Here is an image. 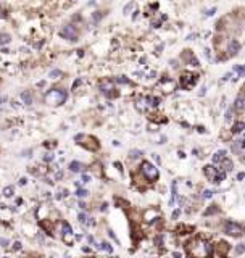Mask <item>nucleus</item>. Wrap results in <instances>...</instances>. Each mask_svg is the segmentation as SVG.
I'll return each mask as SVG.
<instances>
[{
  "mask_svg": "<svg viewBox=\"0 0 245 258\" xmlns=\"http://www.w3.org/2000/svg\"><path fill=\"white\" fill-rule=\"evenodd\" d=\"M186 252L190 258H210L213 253V245L210 242H205L200 237H197L186 244Z\"/></svg>",
  "mask_w": 245,
  "mask_h": 258,
  "instance_id": "f257e3e1",
  "label": "nucleus"
},
{
  "mask_svg": "<svg viewBox=\"0 0 245 258\" xmlns=\"http://www.w3.org/2000/svg\"><path fill=\"white\" fill-rule=\"evenodd\" d=\"M68 99V94L61 89H53V91L47 92L45 95V103L47 105H53V106H58V105H63Z\"/></svg>",
  "mask_w": 245,
  "mask_h": 258,
  "instance_id": "f03ea898",
  "label": "nucleus"
},
{
  "mask_svg": "<svg viewBox=\"0 0 245 258\" xmlns=\"http://www.w3.org/2000/svg\"><path fill=\"white\" fill-rule=\"evenodd\" d=\"M74 141L82 145V147H85L87 150H92V152H95V150L100 149V144L97 142L95 137H90V136H85V134H77V136L74 137Z\"/></svg>",
  "mask_w": 245,
  "mask_h": 258,
  "instance_id": "7ed1b4c3",
  "label": "nucleus"
},
{
  "mask_svg": "<svg viewBox=\"0 0 245 258\" xmlns=\"http://www.w3.org/2000/svg\"><path fill=\"white\" fill-rule=\"evenodd\" d=\"M140 171H142V174H144V177H145L149 182H153V181L158 177V170H157V168L153 166L152 163H149V161H142Z\"/></svg>",
  "mask_w": 245,
  "mask_h": 258,
  "instance_id": "20e7f679",
  "label": "nucleus"
},
{
  "mask_svg": "<svg viewBox=\"0 0 245 258\" xmlns=\"http://www.w3.org/2000/svg\"><path fill=\"white\" fill-rule=\"evenodd\" d=\"M197 76L192 74V73H184V74L181 76V87L182 89H193L197 84Z\"/></svg>",
  "mask_w": 245,
  "mask_h": 258,
  "instance_id": "39448f33",
  "label": "nucleus"
},
{
  "mask_svg": "<svg viewBox=\"0 0 245 258\" xmlns=\"http://www.w3.org/2000/svg\"><path fill=\"white\" fill-rule=\"evenodd\" d=\"M224 232L229 234V235H234V237H240L242 232H243V228L237 223H232V221H227L226 223V228H224Z\"/></svg>",
  "mask_w": 245,
  "mask_h": 258,
  "instance_id": "423d86ee",
  "label": "nucleus"
},
{
  "mask_svg": "<svg viewBox=\"0 0 245 258\" xmlns=\"http://www.w3.org/2000/svg\"><path fill=\"white\" fill-rule=\"evenodd\" d=\"M61 36L68 41H76L77 39V29L73 24H66L63 29H61Z\"/></svg>",
  "mask_w": 245,
  "mask_h": 258,
  "instance_id": "0eeeda50",
  "label": "nucleus"
},
{
  "mask_svg": "<svg viewBox=\"0 0 245 258\" xmlns=\"http://www.w3.org/2000/svg\"><path fill=\"white\" fill-rule=\"evenodd\" d=\"M100 89H102V92H103L106 97H118L119 95V92H111V91H115V89L111 87V82H108V81L105 84H102Z\"/></svg>",
  "mask_w": 245,
  "mask_h": 258,
  "instance_id": "6e6552de",
  "label": "nucleus"
},
{
  "mask_svg": "<svg viewBox=\"0 0 245 258\" xmlns=\"http://www.w3.org/2000/svg\"><path fill=\"white\" fill-rule=\"evenodd\" d=\"M219 173V170L218 168H214V166H205V174H207V177L210 179L211 182H214V177H216V174Z\"/></svg>",
  "mask_w": 245,
  "mask_h": 258,
  "instance_id": "1a4fd4ad",
  "label": "nucleus"
},
{
  "mask_svg": "<svg viewBox=\"0 0 245 258\" xmlns=\"http://www.w3.org/2000/svg\"><path fill=\"white\" fill-rule=\"evenodd\" d=\"M61 231H63V235L66 237V244H73V239H71V228L68 223H61Z\"/></svg>",
  "mask_w": 245,
  "mask_h": 258,
  "instance_id": "9d476101",
  "label": "nucleus"
},
{
  "mask_svg": "<svg viewBox=\"0 0 245 258\" xmlns=\"http://www.w3.org/2000/svg\"><path fill=\"white\" fill-rule=\"evenodd\" d=\"M160 84H161V86H164V92H173V91H174V87H176L174 81L168 79V77H163Z\"/></svg>",
  "mask_w": 245,
  "mask_h": 258,
  "instance_id": "9b49d317",
  "label": "nucleus"
},
{
  "mask_svg": "<svg viewBox=\"0 0 245 258\" xmlns=\"http://www.w3.org/2000/svg\"><path fill=\"white\" fill-rule=\"evenodd\" d=\"M227 252H229V244H227V242H219V244H218V255H221L223 258H226Z\"/></svg>",
  "mask_w": 245,
  "mask_h": 258,
  "instance_id": "f8f14e48",
  "label": "nucleus"
},
{
  "mask_svg": "<svg viewBox=\"0 0 245 258\" xmlns=\"http://www.w3.org/2000/svg\"><path fill=\"white\" fill-rule=\"evenodd\" d=\"M155 216H158V213L155 211V208H150V210L144 211V220L147 223H152L153 220H155Z\"/></svg>",
  "mask_w": 245,
  "mask_h": 258,
  "instance_id": "ddd939ff",
  "label": "nucleus"
},
{
  "mask_svg": "<svg viewBox=\"0 0 245 258\" xmlns=\"http://www.w3.org/2000/svg\"><path fill=\"white\" fill-rule=\"evenodd\" d=\"M234 110H236V111H242V110H243V92H240V94H239V97L236 99Z\"/></svg>",
  "mask_w": 245,
  "mask_h": 258,
  "instance_id": "4468645a",
  "label": "nucleus"
},
{
  "mask_svg": "<svg viewBox=\"0 0 245 258\" xmlns=\"http://www.w3.org/2000/svg\"><path fill=\"white\" fill-rule=\"evenodd\" d=\"M70 170L76 173V171H84L85 168H84L82 163H79V161H71V163H70Z\"/></svg>",
  "mask_w": 245,
  "mask_h": 258,
  "instance_id": "2eb2a0df",
  "label": "nucleus"
},
{
  "mask_svg": "<svg viewBox=\"0 0 245 258\" xmlns=\"http://www.w3.org/2000/svg\"><path fill=\"white\" fill-rule=\"evenodd\" d=\"M176 232H178V234H189V232H193V228H192V226H184V224H181V226L176 229Z\"/></svg>",
  "mask_w": 245,
  "mask_h": 258,
  "instance_id": "dca6fc26",
  "label": "nucleus"
},
{
  "mask_svg": "<svg viewBox=\"0 0 245 258\" xmlns=\"http://www.w3.org/2000/svg\"><path fill=\"white\" fill-rule=\"evenodd\" d=\"M224 158H226V152L224 150H219V152H216L213 155V163H219V161L224 160Z\"/></svg>",
  "mask_w": 245,
  "mask_h": 258,
  "instance_id": "f3484780",
  "label": "nucleus"
},
{
  "mask_svg": "<svg viewBox=\"0 0 245 258\" xmlns=\"http://www.w3.org/2000/svg\"><path fill=\"white\" fill-rule=\"evenodd\" d=\"M21 99H23V102H24L26 105H31L32 103V95H31V92H23L21 94Z\"/></svg>",
  "mask_w": 245,
  "mask_h": 258,
  "instance_id": "a211bd4d",
  "label": "nucleus"
},
{
  "mask_svg": "<svg viewBox=\"0 0 245 258\" xmlns=\"http://www.w3.org/2000/svg\"><path fill=\"white\" fill-rule=\"evenodd\" d=\"M245 127V123H242V121H237L234 126H232V132L234 134H239V132H242V129Z\"/></svg>",
  "mask_w": 245,
  "mask_h": 258,
  "instance_id": "6ab92c4d",
  "label": "nucleus"
},
{
  "mask_svg": "<svg viewBox=\"0 0 245 258\" xmlns=\"http://www.w3.org/2000/svg\"><path fill=\"white\" fill-rule=\"evenodd\" d=\"M239 48H240V44H239L237 41H232V42H231V45H229L231 53H232V55H236V53L239 52Z\"/></svg>",
  "mask_w": 245,
  "mask_h": 258,
  "instance_id": "aec40b11",
  "label": "nucleus"
},
{
  "mask_svg": "<svg viewBox=\"0 0 245 258\" xmlns=\"http://www.w3.org/2000/svg\"><path fill=\"white\" fill-rule=\"evenodd\" d=\"M41 228H44L45 231H47V234H52V231H53V226H50V223L45 221V220L41 221Z\"/></svg>",
  "mask_w": 245,
  "mask_h": 258,
  "instance_id": "412c9836",
  "label": "nucleus"
},
{
  "mask_svg": "<svg viewBox=\"0 0 245 258\" xmlns=\"http://www.w3.org/2000/svg\"><path fill=\"white\" fill-rule=\"evenodd\" d=\"M218 210H219V206L218 205H211L210 208L205 211V216H210V215H214V213H218Z\"/></svg>",
  "mask_w": 245,
  "mask_h": 258,
  "instance_id": "4be33fe9",
  "label": "nucleus"
},
{
  "mask_svg": "<svg viewBox=\"0 0 245 258\" xmlns=\"http://www.w3.org/2000/svg\"><path fill=\"white\" fill-rule=\"evenodd\" d=\"M77 220H79V223L81 224H84V226H87L89 224V218H87V215H85V213H79V216H77Z\"/></svg>",
  "mask_w": 245,
  "mask_h": 258,
  "instance_id": "5701e85b",
  "label": "nucleus"
},
{
  "mask_svg": "<svg viewBox=\"0 0 245 258\" xmlns=\"http://www.w3.org/2000/svg\"><path fill=\"white\" fill-rule=\"evenodd\" d=\"M99 247H100V249H103V250H106L108 253H111V252H113V247H111L110 244H108V242H102Z\"/></svg>",
  "mask_w": 245,
  "mask_h": 258,
  "instance_id": "b1692460",
  "label": "nucleus"
},
{
  "mask_svg": "<svg viewBox=\"0 0 245 258\" xmlns=\"http://www.w3.org/2000/svg\"><path fill=\"white\" fill-rule=\"evenodd\" d=\"M3 195H5V197H11V195H13V187H11V186L5 187L3 189Z\"/></svg>",
  "mask_w": 245,
  "mask_h": 258,
  "instance_id": "393cba45",
  "label": "nucleus"
},
{
  "mask_svg": "<svg viewBox=\"0 0 245 258\" xmlns=\"http://www.w3.org/2000/svg\"><path fill=\"white\" fill-rule=\"evenodd\" d=\"M10 42V36L8 34H2L0 36V44H2V45H5V44H8Z\"/></svg>",
  "mask_w": 245,
  "mask_h": 258,
  "instance_id": "a878e982",
  "label": "nucleus"
},
{
  "mask_svg": "<svg viewBox=\"0 0 245 258\" xmlns=\"http://www.w3.org/2000/svg\"><path fill=\"white\" fill-rule=\"evenodd\" d=\"M132 8H134V2L128 3L126 7H124V10H123V12H124V15H129V12H131V10H132Z\"/></svg>",
  "mask_w": 245,
  "mask_h": 258,
  "instance_id": "bb28decb",
  "label": "nucleus"
},
{
  "mask_svg": "<svg viewBox=\"0 0 245 258\" xmlns=\"http://www.w3.org/2000/svg\"><path fill=\"white\" fill-rule=\"evenodd\" d=\"M234 70L239 73V77H242L243 76V73H245V70H243V66H240V65H237V66H234Z\"/></svg>",
  "mask_w": 245,
  "mask_h": 258,
  "instance_id": "cd10ccee",
  "label": "nucleus"
},
{
  "mask_svg": "<svg viewBox=\"0 0 245 258\" xmlns=\"http://www.w3.org/2000/svg\"><path fill=\"white\" fill-rule=\"evenodd\" d=\"M63 73H61L60 70H53V71H50V77H60Z\"/></svg>",
  "mask_w": 245,
  "mask_h": 258,
  "instance_id": "c85d7f7f",
  "label": "nucleus"
},
{
  "mask_svg": "<svg viewBox=\"0 0 245 258\" xmlns=\"http://www.w3.org/2000/svg\"><path fill=\"white\" fill-rule=\"evenodd\" d=\"M102 16H103V13H102V12H95V13H94V21H95V23H99Z\"/></svg>",
  "mask_w": 245,
  "mask_h": 258,
  "instance_id": "c756f323",
  "label": "nucleus"
},
{
  "mask_svg": "<svg viewBox=\"0 0 245 258\" xmlns=\"http://www.w3.org/2000/svg\"><path fill=\"white\" fill-rule=\"evenodd\" d=\"M76 195H77V197H85V195H87V190H84V189H77Z\"/></svg>",
  "mask_w": 245,
  "mask_h": 258,
  "instance_id": "7c9ffc66",
  "label": "nucleus"
},
{
  "mask_svg": "<svg viewBox=\"0 0 245 258\" xmlns=\"http://www.w3.org/2000/svg\"><path fill=\"white\" fill-rule=\"evenodd\" d=\"M116 82H121V84H129V79H126L124 76H119V77H116Z\"/></svg>",
  "mask_w": 245,
  "mask_h": 258,
  "instance_id": "2f4dec72",
  "label": "nucleus"
},
{
  "mask_svg": "<svg viewBox=\"0 0 245 258\" xmlns=\"http://www.w3.org/2000/svg\"><path fill=\"white\" fill-rule=\"evenodd\" d=\"M140 155H142L140 150H132V152H131V156H132V158H137V156H140Z\"/></svg>",
  "mask_w": 245,
  "mask_h": 258,
  "instance_id": "473e14b6",
  "label": "nucleus"
},
{
  "mask_svg": "<svg viewBox=\"0 0 245 258\" xmlns=\"http://www.w3.org/2000/svg\"><path fill=\"white\" fill-rule=\"evenodd\" d=\"M236 252H237L239 255L243 253V245H242V244H239V245H237V249H236Z\"/></svg>",
  "mask_w": 245,
  "mask_h": 258,
  "instance_id": "72a5a7b5",
  "label": "nucleus"
},
{
  "mask_svg": "<svg viewBox=\"0 0 245 258\" xmlns=\"http://www.w3.org/2000/svg\"><path fill=\"white\" fill-rule=\"evenodd\" d=\"M211 195H213L211 190H205V192H203V197H205V199H210Z\"/></svg>",
  "mask_w": 245,
  "mask_h": 258,
  "instance_id": "f704fd0d",
  "label": "nucleus"
},
{
  "mask_svg": "<svg viewBox=\"0 0 245 258\" xmlns=\"http://www.w3.org/2000/svg\"><path fill=\"white\" fill-rule=\"evenodd\" d=\"M0 245H2V247H7V245H8V240L3 239V237H0Z\"/></svg>",
  "mask_w": 245,
  "mask_h": 258,
  "instance_id": "c9c22d12",
  "label": "nucleus"
},
{
  "mask_svg": "<svg viewBox=\"0 0 245 258\" xmlns=\"http://www.w3.org/2000/svg\"><path fill=\"white\" fill-rule=\"evenodd\" d=\"M214 12H216V8H210L208 12H207V15H208V16H213V15H214Z\"/></svg>",
  "mask_w": 245,
  "mask_h": 258,
  "instance_id": "e433bc0d",
  "label": "nucleus"
},
{
  "mask_svg": "<svg viewBox=\"0 0 245 258\" xmlns=\"http://www.w3.org/2000/svg\"><path fill=\"white\" fill-rule=\"evenodd\" d=\"M179 215H181V210H176V211L173 213V218H174V220H176V218H178Z\"/></svg>",
  "mask_w": 245,
  "mask_h": 258,
  "instance_id": "4c0bfd02",
  "label": "nucleus"
},
{
  "mask_svg": "<svg viewBox=\"0 0 245 258\" xmlns=\"http://www.w3.org/2000/svg\"><path fill=\"white\" fill-rule=\"evenodd\" d=\"M81 181H82V182H89V181H90V177L84 174V176H82V179H81Z\"/></svg>",
  "mask_w": 245,
  "mask_h": 258,
  "instance_id": "58836bf2",
  "label": "nucleus"
},
{
  "mask_svg": "<svg viewBox=\"0 0 245 258\" xmlns=\"http://www.w3.org/2000/svg\"><path fill=\"white\" fill-rule=\"evenodd\" d=\"M243 177H245V174H243V173H239V174H237V179H239V181H242Z\"/></svg>",
  "mask_w": 245,
  "mask_h": 258,
  "instance_id": "ea45409f",
  "label": "nucleus"
},
{
  "mask_svg": "<svg viewBox=\"0 0 245 258\" xmlns=\"http://www.w3.org/2000/svg\"><path fill=\"white\" fill-rule=\"evenodd\" d=\"M21 249V244L20 242H15V250H20Z\"/></svg>",
  "mask_w": 245,
  "mask_h": 258,
  "instance_id": "a19ab883",
  "label": "nucleus"
},
{
  "mask_svg": "<svg viewBox=\"0 0 245 258\" xmlns=\"http://www.w3.org/2000/svg\"><path fill=\"white\" fill-rule=\"evenodd\" d=\"M115 168H118V170H119V171H121V173H123V168H121V163H115Z\"/></svg>",
  "mask_w": 245,
  "mask_h": 258,
  "instance_id": "79ce46f5",
  "label": "nucleus"
},
{
  "mask_svg": "<svg viewBox=\"0 0 245 258\" xmlns=\"http://www.w3.org/2000/svg\"><path fill=\"white\" fill-rule=\"evenodd\" d=\"M106 206H108V205H106V203H103V205H102V208H100V210H102V211H106Z\"/></svg>",
  "mask_w": 245,
  "mask_h": 258,
  "instance_id": "37998d69",
  "label": "nucleus"
},
{
  "mask_svg": "<svg viewBox=\"0 0 245 258\" xmlns=\"http://www.w3.org/2000/svg\"><path fill=\"white\" fill-rule=\"evenodd\" d=\"M45 160H47V161H49V160H53V155H47V156H45Z\"/></svg>",
  "mask_w": 245,
  "mask_h": 258,
  "instance_id": "c03bdc74",
  "label": "nucleus"
},
{
  "mask_svg": "<svg viewBox=\"0 0 245 258\" xmlns=\"http://www.w3.org/2000/svg\"><path fill=\"white\" fill-rule=\"evenodd\" d=\"M192 39H195V34H190L189 37H187V41H192Z\"/></svg>",
  "mask_w": 245,
  "mask_h": 258,
  "instance_id": "a18cd8bd",
  "label": "nucleus"
},
{
  "mask_svg": "<svg viewBox=\"0 0 245 258\" xmlns=\"http://www.w3.org/2000/svg\"><path fill=\"white\" fill-rule=\"evenodd\" d=\"M20 184H26V177H21V179H20Z\"/></svg>",
  "mask_w": 245,
  "mask_h": 258,
  "instance_id": "49530a36",
  "label": "nucleus"
},
{
  "mask_svg": "<svg viewBox=\"0 0 245 258\" xmlns=\"http://www.w3.org/2000/svg\"><path fill=\"white\" fill-rule=\"evenodd\" d=\"M2 102H5V97H0V103H2Z\"/></svg>",
  "mask_w": 245,
  "mask_h": 258,
  "instance_id": "de8ad7c7",
  "label": "nucleus"
},
{
  "mask_svg": "<svg viewBox=\"0 0 245 258\" xmlns=\"http://www.w3.org/2000/svg\"><path fill=\"white\" fill-rule=\"evenodd\" d=\"M5 258H7V256H5Z\"/></svg>",
  "mask_w": 245,
  "mask_h": 258,
  "instance_id": "09e8293b",
  "label": "nucleus"
}]
</instances>
